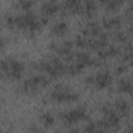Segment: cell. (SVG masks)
<instances>
[{"mask_svg": "<svg viewBox=\"0 0 133 133\" xmlns=\"http://www.w3.org/2000/svg\"><path fill=\"white\" fill-rule=\"evenodd\" d=\"M50 97L57 102H75L79 99V94L73 90L70 86L58 83L54 86Z\"/></svg>", "mask_w": 133, "mask_h": 133, "instance_id": "3957f363", "label": "cell"}, {"mask_svg": "<svg viewBox=\"0 0 133 133\" xmlns=\"http://www.w3.org/2000/svg\"><path fill=\"white\" fill-rule=\"evenodd\" d=\"M66 30H68V23L64 21H60V22H57L53 25L51 32L54 35H62L66 32Z\"/></svg>", "mask_w": 133, "mask_h": 133, "instance_id": "9c48e42d", "label": "cell"}, {"mask_svg": "<svg viewBox=\"0 0 133 133\" xmlns=\"http://www.w3.org/2000/svg\"><path fill=\"white\" fill-rule=\"evenodd\" d=\"M87 116L86 113V108L83 106H78L74 109H71L69 111L62 112L60 114V118L62 119L63 124L66 126H71L74 125L76 123H78L79 121L85 118Z\"/></svg>", "mask_w": 133, "mask_h": 133, "instance_id": "277c9868", "label": "cell"}, {"mask_svg": "<svg viewBox=\"0 0 133 133\" xmlns=\"http://www.w3.org/2000/svg\"><path fill=\"white\" fill-rule=\"evenodd\" d=\"M117 90L119 92H127L131 95L133 91V82L126 78L121 79L117 83Z\"/></svg>", "mask_w": 133, "mask_h": 133, "instance_id": "ba28073f", "label": "cell"}, {"mask_svg": "<svg viewBox=\"0 0 133 133\" xmlns=\"http://www.w3.org/2000/svg\"><path fill=\"white\" fill-rule=\"evenodd\" d=\"M51 80H52V78H50L49 76L38 74V75L32 76V77L26 79L23 82V84L21 85L20 89L24 94H34L39 88L49 85Z\"/></svg>", "mask_w": 133, "mask_h": 133, "instance_id": "7a4b0ae2", "label": "cell"}, {"mask_svg": "<svg viewBox=\"0 0 133 133\" xmlns=\"http://www.w3.org/2000/svg\"><path fill=\"white\" fill-rule=\"evenodd\" d=\"M29 133H42L39 131V129L37 128V126L35 124H30L29 126Z\"/></svg>", "mask_w": 133, "mask_h": 133, "instance_id": "ffe728a7", "label": "cell"}, {"mask_svg": "<svg viewBox=\"0 0 133 133\" xmlns=\"http://www.w3.org/2000/svg\"><path fill=\"white\" fill-rule=\"evenodd\" d=\"M3 133H5V132H3Z\"/></svg>", "mask_w": 133, "mask_h": 133, "instance_id": "484cf974", "label": "cell"}, {"mask_svg": "<svg viewBox=\"0 0 133 133\" xmlns=\"http://www.w3.org/2000/svg\"><path fill=\"white\" fill-rule=\"evenodd\" d=\"M130 31L133 33V23H132V24H131V26H130Z\"/></svg>", "mask_w": 133, "mask_h": 133, "instance_id": "603a6c76", "label": "cell"}, {"mask_svg": "<svg viewBox=\"0 0 133 133\" xmlns=\"http://www.w3.org/2000/svg\"><path fill=\"white\" fill-rule=\"evenodd\" d=\"M99 126L97 123H94V122H89L85 128H84V133H96L97 130H98Z\"/></svg>", "mask_w": 133, "mask_h": 133, "instance_id": "e0dca14e", "label": "cell"}, {"mask_svg": "<svg viewBox=\"0 0 133 133\" xmlns=\"http://www.w3.org/2000/svg\"><path fill=\"white\" fill-rule=\"evenodd\" d=\"M33 3L34 2L29 1V0H21V1L18 2V4L20 5V7L23 8V9H25V10H27V11L30 9V7L33 5Z\"/></svg>", "mask_w": 133, "mask_h": 133, "instance_id": "ac0fdd59", "label": "cell"}, {"mask_svg": "<svg viewBox=\"0 0 133 133\" xmlns=\"http://www.w3.org/2000/svg\"><path fill=\"white\" fill-rule=\"evenodd\" d=\"M113 107H114L115 110H117L118 112H121L122 114H125V115L129 112V109H130L128 102L125 101L124 99H117V100H115Z\"/></svg>", "mask_w": 133, "mask_h": 133, "instance_id": "30bf717a", "label": "cell"}, {"mask_svg": "<svg viewBox=\"0 0 133 133\" xmlns=\"http://www.w3.org/2000/svg\"><path fill=\"white\" fill-rule=\"evenodd\" d=\"M24 71H25L24 64L18 59H15L11 57H6V58H3L1 60L2 77L18 80L22 77Z\"/></svg>", "mask_w": 133, "mask_h": 133, "instance_id": "6da1fadb", "label": "cell"}, {"mask_svg": "<svg viewBox=\"0 0 133 133\" xmlns=\"http://www.w3.org/2000/svg\"><path fill=\"white\" fill-rule=\"evenodd\" d=\"M129 131H130V133H133V125L129 126Z\"/></svg>", "mask_w": 133, "mask_h": 133, "instance_id": "7402d4cb", "label": "cell"}, {"mask_svg": "<svg viewBox=\"0 0 133 133\" xmlns=\"http://www.w3.org/2000/svg\"><path fill=\"white\" fill-rule=\"evenodd\" d=\"M39 119L43 123V125L46 126V127L52 126L54 124V116L50 112H44V113H42L39 115Z\"/></svg>", "mask_w": 133, "mask_h": 133, "instance_id": "4fadbf2b", "label": "cell"}, {"mask_svg": "<svg viewBox=\"0 0 133 133\" xmlns=\"http://www.w3.org/2000/svg\"><path fill=\"white\" fill-rule=\"evenodd\" d=\"M54 133H62V132H61V131H58V130H57V131H55Z\"/></svg>", "mask_w": 133, "mask_h": 133, "instance_id": "cb8c5ba5", "label": "cell"}, {"mask_svg": "<svg viewBox=\"0 0 133 133\" xmlns=\"http://www.w3.org/2000/svg\"><path fill=\"white\" fill-rule=\"evenodd\" d=\"M83 68H84L83 65H81L80 63H78V62L76 61V62L71 63V64L66 68V73H69L70 75H77V74H79V73L82 72Z\"/></svg>", "mask_w": 133, "mask_h": 133, "instance_id": "5bb4252c", "label": "cell"}, {"mask_svg": "<svg viewBox=\"0 0 133 133\" xmlns=\"http://www.w3.org/2000/svg\"><path fill=\"white\" fill-rule=\"evenodd\" d=\"M112 77L108 70H104L99 72L97 75H95V83L94 86H96L98 89H103L108 87L111 84Z\"/></svg>", "mask_w": 133, "mask_h": 133, "instance_id": "5b68a950", "label": "cell"}, {"mask_svg": "<svg viewBox=\"0 0 133 133\" xmlns=\"http://www.w3.org/2000/svg\"><path fill=\"white\" fill-rule=\"evenodd\" d=\"M59 9H60V4L55 1H46L41 6V10L43 11L44 16H46V17L56 14Z\"/></svg>", "mask_w": 133, "mask_h": 133, "instance_id": "8992f818", "label": "cell"}, {"mask_svg": "<svg viewBox=\"0 0 133 133\" xmlns=\"http://www.w3.org/2000/svg\"><path fill=\"white\" fill-rule=\"evenodd\" d=\"M126 70H127V65H126V64H121V65L116 66V69H115V73L118 74V75H121V74L125 73Z\"/></svg>", "mask_w": 133, "mask_h": 133, "instance_id": "d6986e66", "label": "cell"}, {"mask_svg": "<svg viewBox=\"0 0 133 133\" xmlns=\"http://www.w3.org/2000/svg\"><path fill=\"white\" fill-rule=\"evenodd\" d=\"M77 62L80 63L83 66H87V65H94L95 59H92L90 57V55L84 51H80V52H76L75 53Z\"/></svg>", "mask_w": 133, "mask_h": 133, "instance_id": "52a82bcc", "label": "cell"}, {"mask_svg": "<svg viewBox=\"0 0 133 133\" xmlns=\"http://www.w3.org/2000/svg\"><path fill=\"white\" fill-rule=\"evenodd\" d=\"M96 9H97V5H96L95 1L88 0V1H85L83 3V12L85 15H87L88 17H91L95 14Z\"/></svg>", "mask_w": 133, "mask_h": 133, "instance_id": "7c38bea8", "label": "cell"}, {"mask_svg": "<svg viewBox=\"0 0 133 133\" xmlns=\"http://www.w3.org/2000/svg\"><path fill=\"white\" fill-rule=\"evenodd\" d=\"M131 79H132V82H133V73H132V76H131Z\"/></svg>", "mask_w": 133, "mask_h": 133, "instance_id": "d4e9b609", "label": "cell"}, {"mask_svg": "<svg viewBox=\"0 0 133 133\" xmlns=\"http://www.w3.org/2000/svg\"><path fill=\"white\" fill-rule=\"evenodd\" d=\"M68 133H80V129L79 128H71L69 131H68Z\"/></svg>", "mask_w": 133, "mask_h": 133, "instance_id": "44dd1931", "label": "cell"}, {"mask_svg": "<svg viewBox=\"0 0 133 133\" xmlns=\"http://www.w3.org/2000/svg\"><path fill=\"white\" fill-rule=\"evenodd\" d=\"M103 25L105 28L111 29V28H117L121 25V19L118 17H111V18H104L103 19Z\"/></svg>", "mask_w": 133, "mask_h": 133, "instance_id": "8fae6325", "label": "cell"}, {"mask_svg": "<svg viewBox=\"0 0 133 133\" xmlns=\"http://www.w3.org/2000/svg\"><path fill=\"white\" fill-rule=\"evenodd\" d=\"M75 44L77 47L79 48H87L88 46V41L85 38V36H83L82 34L81 35H77L76 39H75Z\"/></svg>", "mask_w": 133, "mask_h": 133, "instance_id": "2e32d148", "label": "cell"}, {"mask_svg": "<svg viewBox=\"0 0 133 133\" xmlns=\"http://www.w3.org/2000/svg\"><path fill=\"white\" fill-rule=\"evenodd\" d=\"M102 4L105 5L106 9L108 10H114V9H117L118 6H121L123 4L122 1H118V0H106V1H102Z\"/></svg>", "mask_w": 133, "mask_h": 133, "instance_id": "9a60e30c", "label": "cell"}]
</instances>
